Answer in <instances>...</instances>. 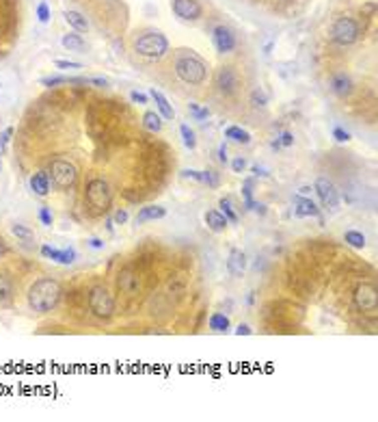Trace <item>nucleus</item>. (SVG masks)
Wrapping results in <instances>:
<instances>
[{"label":"nucleus","instance_id":"obj_21","mask_svg":"<svg viewBox=\"0 0 378 422\" xmlns=\"http://www.w3.org/2000/svg\"><path fill=\"white\" fill-rule=\"evenodd\" d=\"M203 219H206V223H208V228L212 230V232H223L225 228H227V219L219 213V210H208L206 215H203Z\"/></svg>","mask_w":378,"mask_h":422},{"label":"nucleus","instance_id":"obj_29","mask_svg":"<svg viewBox=\"0 0 378 422\" xmlns=\"http://www.w3.org/2000/svg\"><path fill=\"white\" fill-rule=\"evenodd\" d=\"M219 206H221V215L225 217V219H227L229 223H238V215H236V210H234V203L223 197L219 201Z\"/></svg>","mask_w":378,"mask_h":422},{"label":"nucleus","instance_id":"obj_25","mask_svg":"<svg viewBox=\"0 0 378 422\" xmlns=\"http://www.w3.org/2000/svg\"><path fill=\"white\" fill-rule=\"evenodd\" d=\"M229 318L221 314V312H214L212 316H210V329L216 331V333H223V331H227L229 329Z\"/></svg>","mask_w":378,"mask_h":422},{"label":"nucleus","instance_id":"obj_41","mask_svg":"<svg viewBox=\"0 0 378 422\" xmlns=\"http://www.w3.org/2000/svg\"><path fill=\"white\" fill-rule=\"evenodd\" d=\"M37 18H39V22H48L50 20V9H48L46 3H39V7H37Z\"/></svg>","mask_w":378,"mask_h":422},{"label":"nucleus","instance_id":"obj_44","mask_svg":"<svg viewBox=\"0 0 378 422\" xmlns=\"http://www.w3.org/2000/svg\"><path fill=\"white\" fill-rule=\"evenodd\" d=\"M113 221L123 225V223L128 221V210H117V213H115V217H113Z\"/></svg>","mask_w":378,"mask_h":422},{"label":"nucleus","instance_id":"obj_54","mask_svg":"<svg viewBox=\"0 0 378 422\" xmlns=\"http://www.w3.org/2000/svg\"><path fill=\"white\" fill-rule=\"evenodd\" d=\"M5 251V243H3V238H0V253Z\"/></svg>","mask_w":378,"mask_h":422},{"label":"nucleus","instance_id":"obj_31","mask_svg":"<svg viewBox=\"0 0 378 422\" xmlns=\"http://www.w3.org/2000/svg\"><path fill=\"white\" fill-rule=\"evenodd\" d=\"M11 232H13V236H18L20 241H24V243H31L35 234L31 230L26 228V225H22V223H16V225H11Z\"/></svg>","mask_w":378,"mask_h":422},{"label":"nucleus","instance_id":"obj_8","mask_svg":"<svg viewBox=\"0 0 378 422\" xmlns=\"http://www.w3.org/2000/svg\"><path fill=\"white\" fill-rule=\"evenodd\" d=\"M354 305L361 312H367V314H376L378 312V290L374 284L363 282L354 290Z\"/></svg>","mask_w":378,"mask_h":422},{"label":"nucleus","instance_id":"obj_48","mask_svg":"<svg viewBox=\"0 0 378 422\" xmlns=\"http://www.w3.org/2000/svg\"><path fill=\"white\" fill-rule=\"evenodd\" d=\"M219 161L221 163H227V143H221V148H219Z\"/></svg>","mask_w":378,"mask_h":422},{"label":"nucleus","instance_id":"obj_19","mask_svg":"<svg viewBox=\"0 0 378 422\" xmlns=\"http://www.w3.org/2000/svg\"><path fill=\"white\" fill-rule=\"evenodd\" d=\"M31 191L35 195H39V197H46V195L50 193V176L48 173H33L31 176Z\"/></svg>","mask_w":378,"mask_h":422},{"label":"nucleus","instance_id":"obj_16","mask_svg":"<svg viewBox=\"0 0 378 422\" xmlns=\"http://www.w3.org/2000/svg\"><path fill=\"white\" fill-rule=\"evenodd\" d=\"M41 256L59 262V264H71V262L76 260V251L74 249H54V247H50V245H43Z\"/></svg>","mask_w":378,"mask_h":422},{"label":"nucleus","instance_id":"obj_51","mask_svg":"<svg viewBox=\"0 0 378 422\" xmlns=\"http://www.w3.org/2000/svg\"><path fill=\"white\" fill-rule=\"evenodd\" d=\"M311 195V186H301L299 188V197H309Z\"/></svg>","mask_w":378,"mask_h":422},{"label":"nucleus","instance_id":"obj_33","mask_svg":"<svg viewBox=\"0 0 378 422\" xmlns=\"http://www.w3.org/2000/svg\"><path fill=\"white\" fill-rule=\"evenodd\" d=\"M201 182H203V184H208V186H212V188H216L221 184V178H219V173H216V171L208 169V171H201Z\"/></svg>","mask_w":378,"mask_h":422},{"label":"nucleus","instance_id":"obj_52","mask_svg":"<svg viewBox=\"0 0 378 422\" xmlns=\"http://www.w3.org/2000/svg\"><path fill=\"white\" fill-rule=\"evenodd\" d=\"M251 171H253V173H255V176H268V173H266L264 169H261V167H259V165H253V167H251Z\"/></svg>","mask_w":378,"mask_h":422},{"label":"nucleus","instance_id":"obj_14","mask_svg":"<svg viewBox=\"0 0 378 422\" xmlns=\"http://www.w3.org/2000/svg\"><path fill=\"white\" fill-rule=\"evenodd\" d=\"M227 271H229L231 277H242L244 271H246V256H244V251H240V249H231L229 251Z\"/></svg>","mask_w":378,"mask_h":422},{"label":"nucleus","instance_id":"obj_47","mask_svg":"<svg viewBox=\"0 0 378 422\" xmlns=\"http://www.w3.org/2000/svg\"><path fill=\"white\" fill-rule=\"evenodd\" d=\"M184 173L186 178H193V180H197V182H201V171H195V169H184L181 171Z\"/></svg>","mask_w":378,"mask_h":422},{"label":"nucleus","instance_id":"obj_4","mask_svg":"<svg viewBox=\"0 0 378 422\" xmlns=\"http://www.w3.org/2000/svg\"><path fill=\"white\" fill-rule=\"evenodd\" d=\"M134 50L145 59H162L169 50V41L162 33H145L136 39Z\"/></svg>","mask_w":378,"mask_h":422},{"label":"nucleus","instance_id":"obj_28","mask_svg":"<svg viewBox=\"0 0 378 422\" xmlns=\"http://www.w3.org/2000/svg\"><path fill=\"white\" fill-rule=\"evenodd\" d=\"M242 197H244V210H255V199H253V180H244L242 184Z\"/></svg>","mask_w":378,"mask_h":422},{"label":"nucleus","instance_id":"obj_38","mask_svg":"<svg viewBox=\"0 0 378 422\" xmlns=\"http://www.w3.org/2000/svg\"><path fill=\"white\" fill-rule=\"evenodd\" d=\"M251 102H253V106H255V108H259V106H266L268 98L259 89H255V91H253V96H251Z\"/></svg>","mask_w":378,"mask_h":422},{"label":"nucleus","instance_id":"obj_45","mask_svg":"<svg viewBox=\"0 0 378 422\" xmlns=\"http://www.w3.org/2000/svg\"><path fill=\"white\" fill-rule=\"evenodd\" d=\"M130 98H132V102H139V104H147V96H145V93L132 91V93H130Z\"/></svg>","mask_w":378,"mask_h":422},{"label":"nucleus","instance_id":"obj_43","mask_svg":"<svg viewBox=\"0 0 378 422\" xmlns=\"http://www.w3.org/2000/svg\"><path fill=\"white\" fill-rule=\"evenodd\" d=\"M279 143L283 145V148H290V145H294V134H292V132H283L281 139H279Z\"/></svg>","mask_w":378,"mask_h":422},{"label":"nucleus","instance_id":"obj_3","mask_svg":"<svg viewBox=\"0 0 378 422\" xmlns=\"http://www.w3.org/2000/svg\"><path fill=\"white\" fill-rule=\"evenodd\" d=\"M111 201H113V191H111V184H108L104 178H93L86 182L84 203L93 213H104V210H108Z\"/></svg>","mask_w":378,"mask_h":422},{"label":"nucleus","instance_id":"obj_46","mask_svg":"<svg viewBox=\"0 0 378 422\" xmlns=\"http://www.w3.org/2000/svg\"><path fill=\"white\" fill-rule=\"evenodd\" d=\"M84 83L96 85V87H108V81H106V78H86Z\"/></svg>","mask_w":378,"mask_h":422},{"label":"nucleus","instance_id":"obj_13","mask_svg":"<svg viewBox=\"0 0 378 422\" xmlns=\"http://www.w3.org/2000/svg\"><path fill=\"white\" fill-rule=\"evenodd\" d=\"M214 46L221 54H227L236 48V35L231 33V28H227V26H216L214 28Z\"/></svg>","mask_w":378,"mask_h":422},{"label":"nucleus","instance_id":"obj_2","mask_svg":"<svg viewBox=\"0 0 378 422\" xmlns=\"http://www.w3.org/2000/svg\"><path fill=\"white\" fill-rule=\"evenodd\" d=\"M175 74L186 85H201L208 78V67L197 54L181 52L175 56Z\"/></svg>","mask_w":378,"mask_h":422},{"label":"nucleus","instance_id":"obj_5","mask_svg":"<svg viewBox=\"0 0 378 422\" xmlns=\"http://www.w3.org/2000/svg\"><path fill=\"white\" fill-rule=\"evenodd\" d=\"M50 180H52V184L56 188H61V191H67V188H71L76 184V180H78V169L74 167V163H69V161H65V158H56V161H52V165H50Z\"/></svg>","mask_w":378,"mask_h":422},{"label":"nucleus","instance_id":"obj_37","mask_svg":"<svg viewBox=\"0 0 378 422\" xmlns=\"http://www.w3.org/2000/svg\"><path fill=\"white\" fill-rule=\"evenodd\" d=\"M333 139L339 141V143H346V141H350V132H346L344 128L335 126V128H333Z\"/></svg>","mask_w":378,"mask_h":422},{"label":"nucleus","instance_id":"obj_10","mask_svg":"<svg viewBox=\"0 0 378 422\" xmlns=\"http://www.w3.org/2000/svg\"><path fill=\"white\" fill-rule=\"evenodd\" d=\"M240 87V78H238V72L234 67H221L219 74H216V89H219L223 96H234Z\"/></svg>","mask_w":378,"mask_h":422},{"label":"nucleus","instance_id":"obj_35","mask_svg":"<svg viewBox=\"0 0 378 422\" xmlns=\"http://www.w3.org/2000/svg\"><path fill=\"white\" fill-rule=\"evenodd\" d=\"M11 134H13V128H7V130L0 132V156H5L7 145H9V141H11Z\"/></svg>","mask_w":378,"mask_h":422},{"label":"nucleus","instance_id":"obj_30","mask_svg":"<svg viewBox=\"0 0 378 422\" xmlns=\"http://www.w3.org/2000/svg\"><path fill=\"white\" fill-rule=\"evenodd\" d=\"M179 134H181V139H184V145H186L188 150H195V148H197V139H195V132L191 130V126L181 123V126H179Z\"/></svg>","mask_w":378,"mask_h":422},{"label":"nucleus","instance_id":"obj_24","mask_svg":"<svg viewBox=\"0 0 378 422\" xmlns=\"http://www.w3.org/2000/svg\"><path fill=\"white\" fill-rule=\"evenodd\" d=\"M13 297V282L9 275L0 273V305H7Z\"/></svg>","mask_w":378,"mask_h":422},{"label":"nucleus","instance_id":"obj_36","mask_svg":"<svg viewBox=\"0 0 378 422\" xmlns=\"http://www.w3.org/2000/svg\"><path fill=\"white\" fill-rule=\"evenodd\" d=\"M63 83H69V78H65V76H50V78H41V85H43V87H56V85H63Z\"/></svg>","mask_w":378,"mask_h":422},{"label":"nucleus","instance_id":"obj_12","mask_svg":"<svg viewBox=\"0 0 378 422\" xmlns=\"http://www.w3.org/2000/svg\"><path fill=\"white\" fill-rule=\"evenodd\" d=\"M173 11L181 20H199L203 9L197 0H173Z\"/></svg>","mask_w":378,"mask_h":422},{"label":"nucleus","instance_id":"obj_53","mask_svg":"<svg viewBox=\"0 0 378 422\" xmlns=\"http://www.w3.org/2000/svg\"><path fill=\"white\" fill-rule=\"evenodd\" d=\"M270 145H272V150H279V148H281V143H279V139H277V141H272Z\"/></svg>","mask_w":378,"mask_h":422},{"label":"nucleus","instance_id":"obj_20","mask_svg":"<svg viewBox=\"0 0 378 422\" xmlns=\"http://www.w3.org/2000/svg\"><path fill=\"white\" fill-rule=\"evenodd\" d=\"M149 96L154 98L158 111H160V115H162L164 119H173V117H175V111H173V106L169 104V100H166L158 89H149Z\"/></svg>","mask_w":378,"mask_h":422},{"label":"nucleus","instance_id":"obj_17","mask_svg":"<svg viewBox=\"0 0 378 422\" xmlns=\"http://www.w3.org/2000/svg\"><path fill=\"white\" fill-rule=\"evenodd\" d=\"M331 91L335 93V96H339V98L350 96V91H352V81H350V76H346L344 72L335 74V76L331 78Z\"/></svg>","mask_w":378,"mask_h":422},{"label":"nucleus","instance_id":"obj_27","mask_svg":"<svg viewBox=\"0 0 378 422\" xmlns=\"http://www.w3.org/2000/svg\"><path fill=\"white\" fill-rule=\"evenodd\" d=\"M344 241L350 245V247H354V249H363V247L367 245L365 234H361V232H357V230H346Z\"/></svg>","mask_w":378,"mask_h":422},{"label":"nucleus","instance_id":"obj_34","mask_svg":"<svg viewBox=\"0 0 378 422\" xmlns=\"http://www.w3.org/2000/svg\"><path fill=\"white\" fill-rule=\"evenodd\" d=\"M188 111H191V115H193V117L197 119V121H203L206 117H210V111H208V108H201L199 104H188Z\"/></svg>","mask_w":378,"mask_h":422},{"label":"nucleus","instance_id":"obj_1","mask_svg":"<svg viewBox=\"0 0 378 422\" xmlns=\"http://www.w3.org/2000/svg\"><path fill=\"white\" fill-rule=\"evenodd\" d=\"M61 284L52 277H41L28 288V305L35 312H50L61 301Z\"/></svg>","mask_w":378,"mask_h":422},{"label":"nucleus","instance_id":"obj_6","mask_svg":"<svg viewBox=\"0 0 378 422\" xmlns=\"http://www.w3.org/2000/svg\"><path fill=\"white\" fill-rule=\"evenodd\" d=\"M89 308L93 312V316L108 321L115 314V297L108 293L106 286H96L89 293Z\"/></svg>","mask_w":378,"mask_h":422},{"label":"nucleus","instance_id":"obj_40","mask_svg":"<svg viewBox=\"0 0 378 422\" xmlns=\"http://www.w3.org/2000/svg\"><path fill=\"white\" fill-rule=\"evenodd\" d=\"M39 221L43 223V225H52V213H50V208L48 206H43L41 210H39Z\"/></svg>","mask_w":378,"mask_h":422},{"label":"nucleus","instance_id":"obj_42","mask_svg":"<svg viewBox=\"0 0 378 422\" xmlns=\"http://www.w3.org/2000/svg\"><path fill=\"white\" fill-rule=\"evenodd\" d=\"M54 65L61 69H80L82 67V63H76V61H56Z\"/></svg>","mask_w":378,"mask_h":422},{"label":"nucleus","instance_id":"obj_32","mask_svg":"<svg viewBox=\"0 0 378 422\" xmlns=\"http://www.w3.org/2000/svg\"><path fill=\"white\" fill-rule=\"evenodd\" d=\"M63 46L69 50H84V41L80 35H65L63 37Z\"/></svg>","mask_w":378,"mask_h":422},{"label":"nucleus","instance_id":"obj_11","mask_svg":"<svg viewBox=\"0 0 378 422\" xmlns=\"http://www.w3.org/2000/svg\"><path fill=\"white\" fill-rule=\"evenodd\" d=\"M117 286L121 293H126V295H136L141 290V279H139V275H136L132 268H121L119 275H117Z\"/></svg>","mask_w":378,"mask_h":422},{"label":"nucleus","instance_id":"obj_49","mask_svg":"<svg viewBox=\"0 0 378 422\" xmlns=\"http://www.w3.org/2000/svg\"><path fill=\"white\" fill-rule=\"evenodd\" d=\"M251 327L249 325H238V329H236V336H251Z\"/></svg>","mask_w":378,"mask_h":422},{"label":"nucleus","instance_id":"obj_18","mask_svg":"<svg viewBox=\"0 0 378 422\" xmlns=\"http://www.w3.org/2000/svg\"><path fill=\"white\" fill-rule=\"evenodd\" d=\"M166 217V208H162V206H145V208H141L139 210V215H136V225L139 223H147V221H156V219H164Z\"/></svg>","mask_w":378,"mask_h":422},{"label":"nucleus","instance_id":"obj_26","mask_svg":"<svg viewBox=\"0 0 378 422\" xmlns=\"http://www.w3.org/2000/svg\"><path fill=\"white\" fill-rule=\"evenodd\" d=\"M143 126L151 130V132H160V130H162V117L154 111H147L143 115Z\"/></svg>","mask_w":378,"mask_h":422},{"label":"nucleus","instance_id":"obj_9","mask_svg":"<svg viewBox=\"0 0 378 422\" xmlns=\"http://www.w3.org/2000/svg\"><path fill=\"white\" fill-rule=\"evenodd\" d=\"M314 191L318 193L320 203H322L324 210H329V213H337V210H339V191L335 188L333 182H329L326 178H318L316 184H314Z\"/></svg>","mask_w":378,"mask_h":422},{"label":"nucleus","instance_id":"obj_50","mask_svg":"<svg viewBox=\"0 0 378 422\" xmlns=\"http://www.w3.org/2000/svg\"><path fill=\"white\" fill-rule=\"evenodd\" d=\"M86 243H89L93 249H104V241H102V238H89Z\"/></svg>","mask_w":378,"mask_h":422},{"label":"nucleus","instance_id":"obj_15","mask_svg":"<svg viewBox=\"0 0 378 422\" xmlns=\"http://www.w3.org/2000/svg\"><path fill=\"white\" fill-rule=\"evenodd\" d=\"M294 215L303 219V217H320V208L318 203L311 197H294Z\"/></svg>","mask_w":378,"mask_h":422},{"label":"nucleus","instance_id":"obj_7","mask_svg":"<svg viewBox=\"0 0 378 422\" xmlns=\"http://www.w3.org/2000/svg\"><path fill=\"white\" fill-rule=\"evenodd\" d=\"M359 33H361V28L357 24V20L337 18L335 24H333V28H331V39L335 43H339V46H350V43H354L359 39Z\"/></svg>","mask_w":378,"mask_h":422},{"label":"nucleus","instance_id":"obj_23","mask_svg":"<svg viewBox=\"0 0 378 422\" xmlns=\"http://www.w3.org/2000/svg\"><path fill=\"white\" fill-rule=\"evenodd\" d=\"M225 136L231 141H236V143H242V145H249L251 143V134L246 132L244 128H240V126H229V128H225Z\"/></svg>","mask_w":378,"mask_h":422},{"label":"nucleus","instance_id":"obj_22","mask_svg":"<svg viewBox=\"0 0 378 422\" xmlns=\"http://www.w3.org/2000/svg\"><path fill=\"white\" fill-rule=\"evenodd\" d=\"M63 16H65V22H67L71 28H76V31H80V33L89 31V22H86V18L82 16V13H78V11H65Z\"/></svg>","mask_w":378,"mask_h":422},{"label":"nucleus","instance_id":"obj_39","mask_svg":"<svg viewBox=\"0 0 378 422\" xmlns=\"http://www.w3.org/2000/svg\"><path fill=\"white\" fill-rule=\"evenodd\" d=\"M231 169H234V173H242L246 169V158L236 156L234 161H231Z\"/></svg>","mask_w":378,"mask_h":422}]
</instances>
